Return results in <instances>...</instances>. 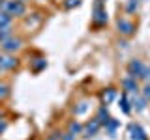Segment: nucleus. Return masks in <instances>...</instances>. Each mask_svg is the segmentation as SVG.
Masks as SVG:
<instances>
[{
	"label": "nucleus",
	"instance_id": "18",
	"mask_svg": "<svg viewBox=\"0 0 150 140\" xmlns=\"http://www.w3.org/2000/svg\"><path fill=\"white\" fill-rule=\"evenodd\" d=\"M81 131H83L81 123H77V121H71V123H69V133L71 134H79Z\"/></svg>",
	"mask_w": 150,
	"mask_h": 140
},
{
	"label": "nucleus",
	"instance_id": "2",
	"mask_svg": "<svg viewBox=\"0 0 150 140\" xmlns=\"http://www.w3.org/2000/svg\"><path fill=\"white\" fill-rule=\"evenodd\" d=\"M122 86H124V90L128 92V93H131V95H139V92H141V88H139V84H137V78L131 77V75L124 77Z\"/></svg>",
	"mask_w": 150,
	"mask_h": 140
},
{
	"label": "nucleus",
	"instance_id": "15",
	"mask_svg": "<svg viewBox=\"0 0 150 140\" xmlns=\"http://www.w3.org/2000/svg\"><path fill=\"white\" fill-rule=\"evenodd\" d=\"M115 97H116V92L112 90V88H109V90L103 92V101H105V105H107V103H111Z\"/></svg>",
	"mask_w": 150,
	"mask_h": 140
},
{
	"label": "nucleus",
	"instance_id": "12",
	"mask_svg": "<svg viewBox=\"0 0 150 140\" xmlns=\"http://www.w3.org/2000/svg\"><path fill=\"white\" fill-rule=\"evenodd\" d=\"M105 127H107V131H109V134H111V136H115L116 129L120 127V121H118V120H112V118H111V120L105 123Z\"/></svg>",
	"mask_w": 150,
	"mask_h": 140
},
{
	"label": "nucleus",
	"instance_id": "6",
	"mask_svg": "<svg viewBox=\"0 0 150 140\" xmlns=\"http://www.w3.org/2000/svg\"><path fill=\"white\" fill-rule=\"evenodd\" d=\"M100 127H101V123H100L96 118H94V120H90V121H88V123L83 127V134H84L86 138H90V136H94V134L100 131Z\"/></svg>",
	"mask_w": 150,
	"mask_h": 140
},
{
	"label": "nucleus",
	"instance_id": "17",
	"mask_svg": "<svg viewBox=\"0 0 150 140\" xmlns=\"http://www.w3.org/2000/svg\"><path fill=\"white\" fill-rule=\"evenodd\" d=\"M120 106H122V110H124L126 114H129L131 106H129V101H128V97H126V95H122V99H120Z\"/></svg>",
	"mask_w": 150,
	"mask_h": 140
},
{
	"label": "nucleus",
	"instance_id": "26",
	"mask_svg": "<svg viewBox=\"0 0 150 140\" xmlns=\"http://www.w3.org/2000/svg\"><path fill=\"white\" fill-rule=\"evenodd\" d=\"M4 129H6V121H0V133H4Z\"/></svg>",
	"mask_w": 150,
	"mask_h": 140
},
{
	"label": "nucleus",
	"instance_id": "27",
	"mask_svg": "<svg viewBox=\"0 0 150 140\" xmlns=\"http://www.w3.org/2000/svg\"><path fill=\"white\" fill-rule=\"evenodd\" d=\"M40 2H43V0H40Z\"/></svg>",
	"mask_w": 150,
	"mask_h": 140
},
{
	"label": "nucleus",
	"instance_id": "22",
	"mask_svg": "<svg viewBox=\"0 0 150 140\" xmlns=\"http://www.w3.org/2000/svg\"><path fill=\"white\" fill-rule=\"evenodd\" d=\"M143 80H146V82H150V67H146V65H144V71H143Z\"/></svg>",
	"mask_w": 150,
	"mask_h": 140
},
{
	"label": "nucleus",
	"instance_id": "9",
	"mask_svg": "<svg viewBox=\"0 0 150 140\" xmlns=\"http://www.w3.org/2000/svg\"><path fill=\"white\" fill-rule=\"evenodd\" d=\"M17 65V60L13 56H0V69H13Z\"/></svg>",
	"mask_w": 150,
	"mask_h": 140
},
{
	"label": "nucleus",
	"instance_id": "14",
	"mask_svg": "<svg viewBox=\"0 0 150 140\" xmlns=\"http://www.w3.org/2000/svg\"><path fill=\"white\" fill-rule=\"evenodd\" d=\"M45 65H47V62L43 58H36V60H32V69L38 73V71H41V69H45Z\"/></svg>",
	"mask_w": 150,
	"mask_h": 140
},
{
	"label": "nucleus",
	"instance_id": "21",
	"mask_svg": "<svg viewBox=\"0 0 150 140\" xmlns=\"http://www.w3.org/2000/svg\"><path fill=\"white\" fill-rule=\"evenodd\" d=\"M8 37H9V26L8 28H0V45H2Z\"/></svg>",
	"mask_w": 150,
	"mask_h": 140
},
{
	"label": "nucleus",
	"instance_id": "1",
	"mask_svg": "<svg viewBox=\"0 0 150 140\" xmlns=\"http://www.w3.org/2000/svg\"><path fill=\"white\" fill-rule=\"evenodd\" d=\"M2 9L9 15H25L26 6L23 4V0H4L2 2Z\"/></svg>",
	"mask_w": 150,
	"mask_h": 140
},
{
	"label": "nucleus",
	"instance_id": "8",
	"mask_svg": "<svg viewBox=\"0 0 150 140\" xmlns=\"http://www.w3.org/2000/svg\"><path fill=\"white\" fill-rule=\"evenodd\" d=\"M21 43L23 41L17 39V37H8L2 43V49H4V52H15L17 49H21Z\"/></svg>",
	"mask_w": 150,
	"mask_h": 140
},
{
	"label": "nucleus",
	"instance_id": "7",
	"mask_svg": "<svg viewBox=\"0 0 150 140\" xmlns=\"http://www.w3.org/2000/svg\"><path fill=\"white\" fill-rule=\"evenodd\" d=\"M116 28H118V32H120L122 36H131V34H133V30H135L133 22L126 21V19H120V21L116 22Z\"/></svg>",
	"mask_w": 150,
	"mask_h": 140
},
{
	"label": "nucleus",
	"instance_id": "24",
	"mask_svg": "<svg viewBox=\"0 0 150 140\" xmlns=\"http://www.w3.org/2000/svg\"><path fill=\"white\" fill-rule=\"evenodd\" d=\"M143 95H144V97H146V99L150 101V82H146V86L143 88Z\"/></svg>",
	"mask_w": 150,
	"mask_h": 140
},
{
	"label": "nucleus",
	"instance_id": "19",
	"mask_svg": "<svg viewBox=\"0 0 150 140\" xmlns=\"http://www.w3.org/2000/svg\"><path fill=\"white\" fill-rule=\"evenodd\" d=\"M86 108H88V103H86V101L79 103V106L75 108V116H81V114H84V112H86Z\"/></svg>",
	"mask_w": 150,
	"mask_h": 140
},
{
	"label": "nucleus",
	"instance_id": "5",
	"mask_svg": "<svg viewBox=\"0 0 150 140\" xmlns=\"http://www.w3.org/2000/svg\"><path fill=\"white\" fill-rule=\"evenodd\" d=\"M92 21L96 22V24H103V22H107V11H105V8H101V0H98V2H96Z\"/></svg>",
	"mask_w": 150,
	"mask_h": 140
},
{
	"label": "nucleus",
	"instance_id": "11",
	"mask_svg": "<svg viewBox=\"0 0 150 140\" xmlns=\"http://www.w3.org/2000/svg\"><path fill=\"white\" fill-rule=\"evenodd\" d=\"M96 120L100 121L101 125H105L107 121L111 120V118H109V110H107V106H101V108L98 110V116H96Z\"/></svg>",
	"mask_w": 150,
	"mask_h": 140
},
{
	"label": "nucleus",
	"instance_id": "25",
	"mask_svg": "<svg viewBox=\"0 0 150 140\" xmlns=\"http://www.w3.org/2000/svg\"><path fill=\"white\" fill-rule=\"evenodd\" d=\"M62 140H75V134H71V133H66V134H62Z\"/></svg>",
	"mask_w": 150,
	"mask_h": 140
},
{
	"label": "nucleus",
	"instance_id": "16",
	"mask_svg": "<svg viewBox=\"0 0 150 140\" xmlns=\"http://www.w3.org/2000/svg\"><path fill=\"white\" fill-rule=\"evenodd\" d=\"M137 8H139V0H129V2L126 4V11L128 13H133Z\"/></svg>",
	"mask_w": 150,
	"mask_h": 140
},
{
	"label": "nucleus",
	"instance_id": "10",
	"mask_svg": "<svg viewBox=\"0 0 150 140\" xmlns=\"http://www.w3.org/2000/svg\"><path fill=\"white\" fill-rule=\"evenodd\" d=\"M146 101H148V99H146L144 95H143V97H137V95H135V99L131 101V105H133V108L137 110V112H143L144 108H146Z\"/></svg>",
	"mask_w": 150,
	"mask_h": 140
},
{
	"label": "nucleus",
	"instance_id": "23",
	"mask_svg": "<svg viewBox=\"0 0 150 140\" xmlns=\"http://www.w3.org/2000/svg\"><path fill=\"white\" fill-rule=\"evenodd\" d=\"M8 86H6V84H0V99H2V97H6L8 95Z\"/></svg>",
	"mask_w": 150,
	"mask_h": 140
},
{
	"label": "nucleus",
	"instance_id": "4",
	"mask_svg": "<svg viewBox=\"0 0 150 140\" xmlns=\"http://www.w3.org/2000/svg\"><path fill=\"white\" fill-rule=\"evenodd\" d=\"M128 133H129V140H148L144 129L141 127L139 123H131L129 129H128Z\"/></svg>",
	"mask_w": 150,
	"mask_h": 140
},
{
	"label": "nucleus",
	"instance_id": "3",
	"mask_svg": "<svg viewBox=\"0 0 150 140\" xmlns=\"http://www.w3.org/2000/svg\"><path fill=\"white\" fill-rule=\"evenodd\" d=\"M143 71H144V64L141 62V60L133 58L128 65V75H131V77H135V78H141L143 77Z\"/></svg>",
	"mask_w": 150,
	"mask_h": 140
},
{
	"label": "nucleus",
	"instance_id": "13",
	"mask_svg": "<svg viewBox=\"0 0 150 140\" xmlns=\"http://www.w3.org/2000/svg\"><path fill=\"white\" fill-rule=\"evenodd\" d=\"M11 24V15L6 11H0V28H8Z\"/></svg>",
	"mask_w": 150,
	"mask_h": 140
},
{
	"label": "nucleus",
	"instance_id": "20",
	"mask_svg": "<svg viewBox=\"0 0 150 140\" xmlns=\"http://www.w3.org/2000/svg\"><path fill=\"white\" fill-rule=\"evenodd\" d=\"M79 4H81V0H66V2H64V8L66 9H73V8H77Z\"/></svg>",
	"mask_w": 150,
	"mask_h": 140
}]
</instances>
